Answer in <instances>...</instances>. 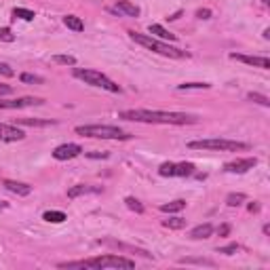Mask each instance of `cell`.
I'll return each instance as SVG.
<instances>
[{"mask_svg": "<svg viewBox=\"0 0 270 270\" xmlns=\"http://www.w3.org/2000/svg\"><path fill=\"white\" fill-rule=\"evenodd\" d=\"M53 64H60V66H76V57H72V55H55V57H53Z\"/></svg>", "mask_w": 270, "mask_h": 270, "instance_id": "83f0119b", "label": "cell"}, {"mask_svg": "<svg viewBox=\"0 0 270 270\" xmlns=\"http://www.w3.org/2000/svg\"><path fill=\"white\" fill-rule=\"evenodd\" d=\"M203 89H211L209 83H182L178 85V91H203Z\"/></svg>", "mask_w": 270, "mask_h": 270, "instance_id": "cb8c5ba5", "label": "cell"}, {"mask_svg": "<svg viewBox=\"0 0 270 270\" xmlns=\"http://www.w3.org/2000/svg\"><path fill=\"white\" fill-rule=\"evenodd\" d=\"M196 173V167L192 163H163L158 167L160 178H190Z\"/></svg>", "mask_w": 270, "mask_h": 270, "instance_id": "52a82bcc", "label": "cell"}, {"mask_svg": "<svg viewBox=\"0 0 270 270\" xmlns=\"http://www.w3.org/2000/svg\"><path fill=\"white\" fill-rule=\"evenodd\" d=\"M0 76H5V78H11V76H15V70L11 68L9 64H3V62H0Z\"/></svg>", "mask_w": 270, "mask_h": 270, "instance_id": "836d02e7", "label": "cell"}, {"mask_svg": "<svg viewBox=\"0 0 270 270\" xmlns=\"http://www.w3.org/2000/svg\"><path fill=\"white\" fill-rule=\"evenodd\" d=\"M5 209H9V203L7 201H0V211H5Z\"/></svg>", "mask_w": 270, "mask_h": 270, "instance_id": "ab89813d", "label": "cell"}, {"mask_svg": "<svg viewBox=\"0 0 270 270\" xmlns=\"http://www.w3.org/2000/svg\"><path fill=\"white\" fill-rule=\"evenodd\" d=\"M74 131L83 137H93V139H116V142H125V139H131L133 135L125 131L121 127L114 125H80Z\"/></svg>", "mask_w": 270, "mask_h": 270, "instance_id": "277c9868", "label": "cell"}, {"mask_svg": "<svg viewBox=\"0 0 270 270\" xmlns=\"http://www.w3.org/2000/svg\"><path fill=\"white\" fill-rule=\"evenodd\" d=\"M99 245H105V247H114V249H119V251H131V253H139L142 257H152V253L150 251H146V249H137V247H131V245H125V243H121V241H116V239H99L97 241Z\"/></svg>", "mask_w": 270, "mask_h": 270, "instance_id": "7c38bea8", "label": "cell"}, {"mask_svg": "<svg viewBox=\"0 0 270 270\" xmlns=\"http://www.w3.org/2000/svg\"><path fill=\"white\" fill-rule=\"evenodd\" d=\"M262 232H264V234H270V226H268V224H266V226H264V228H262Z\"/></svg>", "mask_w": 270, "mask_h": 270, "instance_id": "b9f144b4", "label": "cell"}, {"mask_svg": "<svg viewBox=\"0 0 270 270\" xmlns=\"http://www.w3.org/2000/svg\"><path fill=\"white\" fill-rule=\"evenodd\" d=\"M125 205H127V209L135 211V213H144V205L139 203L135 196H127V198H125Z\"/></svg>", "mask_w": 270, "mask_h": 270, "instance_id": "4316f807", "label": "cell"}, {"mask_svg": "<svg viewBox=\"0 0 270 270\" xmlns=\"http://www.w3.org/2000/svg\"><path fill=\"white\" fill-rule=\"evenodd\" d=\"M188 148L209 152H247L251 146L245 142H234V139H194V142H188Z\"/></svg>", "mask_w": 270, "mask_h": 270, "instance_id": "5b68a950", "label": "cell"}, {"mask_svg": "<svg viewBox=\"0 0 270 270\" xmlns=\"http://www.w3.org/2000/svg\"><path fill=\"white\" fill-rule=\"evenodd\" d=\"M247 99H251V101H255V103H260V105H264V108H268L270 105V99L266 97V95H262V93H247Z\"/></svg>", "mask_w": 270, "mask_h": 270, "instance_id": "4dcf8cb0", "label": "cell"}, {"mask_svg": "<svg viewBox=\"0 0 270 270\" xmlns=\"http://www.w3.org/2000/svg\"><path fill=\"white\" fill-rule=\"evenodd\" d=\"M80 154H83V146H80V144H72V142L62 144V146H57L53 150V158L55 160H72V158H76Z\"/></svg>", "mask_w": 270, "mask_h": 270, "instance_id": "9c48e42d", "label": "cell"}, {"mask_svg": "<svg viewBox=\"0 0 270 270\" xmlns=\"http://www.w3.org/2000/svg\"><path fill=\"white\" fill-rule=\"evenodd\" d=\"M148 32H150V36H154V38H158V40H178V36H175V34H171L169 30H165V28L160 26V23H150Z\"/></svg>", "mask_w": 270, "mask_h": 270, "instance_id": "e0dca14e", "label": "cell"}, {"mask_svg": "<svg viewBox=\"0 0 270 270\" xmlns=\"http://www.w3.org/2000/svg\"><path fill=\"white\" fill-rule=\"evenodd\" d=\"M230 224H222L220 228H218V234H220V237H228V234H230Z\"/></svg>", "mask_w": 270, "mask_h": 270, "instance_id": "d590c367", "label": "cell"}, {"mask_svg": "<svg viewBox=\"0 0 270 270\" xmlns=\"http://www.w3.org/2000/svg\"><path fill=\"white\" fill-rule=\"evenodd\" d=\"M247 209H249V213H257V211H260V205H257V203H249Z\"/></svg>", "mask_w": 270, "mask_h": 270, "instance_id": "f35d334b", "label": "cell"}, {"mask_svg": "<svg viewBox=\"0 0 270 270\" xmlns=\"http://www.w3.org/2000/svg\"><path fill=\"white\" fill-rule=\"evenodd\" d=\"M119 119L148 125H194L198 119L186 112H167V110H123Z\"/></svg>", "mask_w": 270, "mask_h": 270, "instance_id": "6da1fadb", "label": "cell"}, {"mask_svg": "<svg viewBox=\"0 0 270 270\" xmlns=\"http://www.w3.org/2000/svg\"><path fill=\"white\" fill-rule=\"evenodd\" d=\"M21 78V83H26V85H42L44 83V78L42 76H36V74H21L19 76Z\"/></svg>", "mask_w": 270, "mask_h": 270, "instance_id": "f1b7e54d", "label": "cell"}, {"mask_svg": "<svg viewBox=\"0 0 270 270\" xmlns=\"http://www.w3.org/2000/svg\"><path fill=\"white\" fill-rule=\"evenodd\" d=\"M163 226L169 228V230H182V228H186V220H182V218H169V220L163 222Z\"/></svg>", "mask_w": 270, "mask_h": 270, "instance_id": "d4e9b609", "label": "cell"}, {"mask_svg": "<svg viewBox=\"0 0 270 270\" xmlns=\"http://www.w3.org/2000/svg\"><path fill=\"white\" fill-rule=\"evenodd\" d=\"M13 17H15V19H21V21H32L36 15H34V11H30V9L15 7V9H13Z\"/></svg>", "mask_w": 270, "mask_h": 270, "instance_id": "603a6c76", "label": "cell"}, {"mask_svg": "<svg viewBox=\"0 0 270 270\" xmlns=\"http://www.w3.org/2000/svg\"><path fill=\"white\" fill-rule=\"evenodd\" d=\"M112 13H119L125 17H139V7L133 5L131 0H119V3L112 7Z\"/></svg>", "mask_w": 270, "mask_h": 270, "instance_id": "5bb4252c", "label": "cell"}, {"mask_svg": "<svg viewBox=\"0 0 270 270\" xmlns=\"http://www.w3.org/2000/svg\"><path fill=\"white\" fill-rule=\"evenodd\" d=\"M74 78L83 80L85 85H91V87L103 89V91H110V93H121V87L116 85L112 78H108L105 74H101L99 70H89V68H74Z\"/></svg>", "mask_w": 270, "mask_h": 270, "instance_id": "8992f818", "label": "cell"}, {"mask_svg": "<svg viewBox=\"0 0 270 270\" xmlns=\"http://www.w3.org/2000/svg\"><path fill=\"white\" fill-rule=\"evenodd\" d=\"M180 264H201V266H215L213 260H205V257H184Z\"/></svg>", "mask_w": 270, "mask_h": 270, "instance_id": "f546056e", "label": "cell"}, {"mask_svg": "<svg viewBox=\"0 0 270 270\" xmlns=\"http://www.w3.org/2000/svg\"><path fill=\"white\" fill-rule=\"evenodd\" d=\"M42 97H17V99H0V110H21V108H32V105H42Z\"/></svg>", "mask_w": 270, "mask_h": 270, "instance_id": "ba28073f", "label": "cell"}, {"mask_svg": "<svg viewBox=\"0 0 270 270\" xmlns=\"http://www.w3.org/2000/svg\"><path fill=\"white\" fill-rule=\"evenodd\" d=\"M213 226H211L209 224V222H207V224H198V226H194L192 230H190V239H194V241H203V239H209L211 237V234H213Z\"/></svg>", "mask_w": 270, "mask_h": 270, "instance_id": "ac0fdd59", "label": "cell"}, {"mask_svg": "<svg viewBox=\"0 0 270 270\" xmlns=\"http://www.w3.org/2000/svg\"><path fill=\"white\" fill-rule=\"evenodd\" d=\"M0 40H3V42H13L15 40V34L11 32L9 28H0Z\"/></svg>", "mask_w": 270, "mask_h": 270, "instance_id": "d6a6232c", "label": "cell"}, {"mask_svg": "<svg viewBox=\"0 0 270 270\" xmlns=\"http://www.w3.org/2000/svg\"><path fill=\"white\" fill-rule=\"evenodd\" d=\"M158 209L163 211V213H178V211L186 209V201H184V198H175V201H171V203L160 205Z\"/></svg>", "mask_w": 270, "mask_h": 270, "instance_id": "ffe728a7", "label": "cell"}, {"mask_svg": "<svg viewBox=\"0 0 270 270\" xmlns=\"http://www.w3.org/2000/svg\"><path fill=\"white\" fill-rule=\"evenodd\" d=\"M42 220L49 222V224H62V222H66V213L64 211H44L42 213Z\"/></svg>", "mask_w": 270, "mask_h": 270, "instance_id": "44dd1931", "label": "cell"}, {"mask_svg": "<svg viewBox=\"0 0 270 270\" xmlns=\"http://www.w3.org/2000/svg\"><path fill=\"white\" fill-rule=\"evenodd\" d=\"M89 158H108V152H85Z\"/></svg>", "mask_w": 270, "mask_h": 270, "instance_id": "8d00e7d4", "label": "cell"}, {"mask_svg": "<svg viewBox=\"0 0 270 270\" xmlns=\"http://www.w3.org/2000/svg\"><path fill=\"white\" fill-rule=\"evenodd\" d=\"M257 165V158L255 156H247V158H237L232 163H226L224 165V171L226 173H237V175H243L247 173L249 169H253Z\"/></svg>", "mask_w": 270, "mask_h": 270, "instance_id": "8fae6325", "label": "cell"}, {"mask_svg": "<svg viewBox=\"0 0 270 270\" xmlns=\"http://www.w3.org/2000/svg\"><path fill=\"white\" fill-rule=\"evenodd\" d=\"M243 247L241 245H237V243H230V245H226V247H220L218 249V253H224V255H234V253H239Z\"/></svg>", "mask_w": 270, "mask_h": 270, "instance_id": "1f68e13d", "label": "cell"}, {"mask_svg": "<svg viewBox=\"0 0 270 270\" xmlns=\"http://www.w3.org/2000/svg\"><path fill=\"white\" fill-rule=\"evenodd\" d=\"M211 15H213V13H211V9H198L196 11V17L198 19H209Z\"/></svg>", "mask_w": 270, "mask_h": 270, "instance_id": "e575fe53", "label": "cell"}, {"mask_svg": "<svg viewBox=\"0 0 270 270\" xmlns=\"http://www.w3.org/2000/svg\"><path fill=\"white\" fill-rule=\"evenodd\" d=\"M64 26H66L68 30H72V32H83V30H85L83 19L76 17V15H66V17H64Z\"/></svg>", "mask_w": 270, "mask_h": 270, "instance_id": "d6986e66", "label": "cell"}, {"mask_svg": "<svg viewBox=\"0 0 270 270\" xmlns=\"http://www.w3.org/2000/svg\"><path fill=\"white\" fill-rule=\"evenodd\" d=\"M3 186L7 188L9 192H13L17 196H28L32 192V186L26 182H15V180H3Z\"/></svg>", "mask_w": 270, "mask_h": 270, "instance_id": "2e32d148", "label": "cell"}, {"mask_svg": "<svg viewBox=\"0 0 270 270\" xmlns=\"http://www.w3.org/2000/svg\"><path fill=\"white\" fill-rule=\"evenodd\" d=\"M230 60L232 62H241V64H247L253 68H260V70H270V60L264 55H243V53H230Z\"/></svg>", "mask_w": 270, "mask_h": 270, "instance_id": "30bf717a", "label": "cell"}, {"mask_svg": "<svg viewBox=\"0 0 270 270\" xmlns=\"http://www.w3.org/2000/svg\"><path fill=\"white\" fill-rule=\"evenodd\" d=\"M28 125V127H49V125H55V121H36V119H19L15 121V125Z\"/></svg>", "mask_w": 270, "mask_h": 270, "instance_id": "484cf974", "label": "cell"}, {"mask_svg": "<svg viewBox=\"0 0 270 270\" xmlns=\"http://www.w3.org/2000/svg\"><path fill=\"white\" fill-rule=\"evenodd\" d=\"M264 38H266V40L270 38V28H266V30H264Z\"/></svg>", "mask_w": 270, "mask_h": 270, "instance_id": "60d3db41", "label": "cell"}, {"mask_svg": "<svg viewBox=\"0 0 270 270\" xmlns=\"http://www.w3.org/2000/svg\"><path fill=\"white\" fill-rule=\"evenodd\" d=\"M26 133L17 129V125H3L0 123V142H21Z\"/></svg>", "mask_w": 270, "mask_h": 270, "instance_id": "4fadbf2b", "label": "cell"}, {"mask_svg": "<svg viewBox=\"0 0 270 270\" xmlns=\"http://www.w3.org/2000/svg\"><path fill=\"white\" fill-rule=\"evenodd\" d=\"M129 36H131V40H135L137 44H142L144 49H148L152 53H158L163 57H171V60H186V57H190V53H188V51L175 49V46H171L169 42L158 40L154 36H150V34H139L135 30H129Z\"/></svg>", "mask_w": 270, "mask_h": 270, "instance_id": "3957f363", "label": "cell"}, {"mask_svg": "<svg viewBox=\"0 0 270 270\" xmlns=\"http://www.w3.org/2000/svg\"><path fill=\"white\" fill-rule=\"evenodd\" d=\"M103 188L101 186H89V184H76L68 190L70 198H78V196H85V194H101Z\"/></svg>", "mask_w": 270, "mask_h": 270, "instance_id": "9a60e30c", "label": "cell"}, {"mask_svg": "<svg viewBox=\"0 0 270 270\" xmlns=\"http://www.w3.org/2000/svg\"><path fill=\"white\" fill-rule=\"evenodd\" d=\"M245 201H247V194H243V192H232L226 196V205L228 207H241Z\"/></svg>", "mask_w": 270, "mask_h": 270, "instance_id": "7402d4cb", "label": "cell"}, {"mask_svg": "<svg viewBox=\"0 0 270 270\" xmlns=\"http://www.w3.org/2000/svg\"><path fill=\"white\" fill-rule=\"evenodd\" d=\"M57 266L60 268H95V270H103V268H133L135 262L129 260V257H125V255L105 253V255H97V257H89V260L62 262Z\"/></svg>", "mask_w": 270, "mask_h": 270, "instance_id": "7a4b0ae2", "label": "cell"}, {"mask_svg": "<svg viewBox=\"0 0 270 270\" xmlns=\"http://www.w3.org/2000/svg\"><path fill=\"white\" fill-rule=\"evenodd\" d=\"M11 91H13V89H11V85H3V83H0V95H9Z\"/></svg>", "mask_w": 270, "mask_h": 270, "instance_id": "74e56055", "label": "cell"}]
</instances>
